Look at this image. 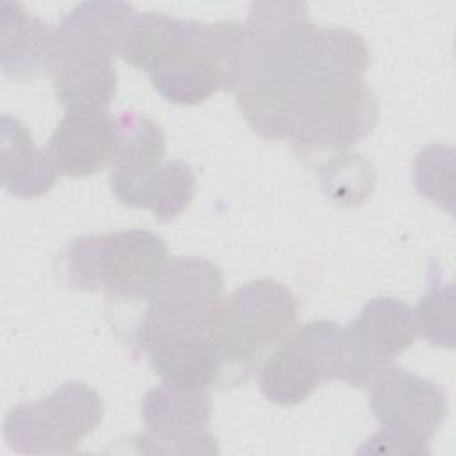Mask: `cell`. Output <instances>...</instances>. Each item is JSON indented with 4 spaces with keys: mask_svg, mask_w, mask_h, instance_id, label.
Returning <instances> with one entry per match:
<instances>
[{
    "mask_svg": "<svg viewBox=\"0 0 456 456\" xmlns=\"http://www.w3.org/2000/svg\"><path fill=\"white\" fill-rule=\"evenodd\" d=\"M123 61L148 73L167 102L196 105L214 93L239 91L248 75L242 23H203L164 12H135L123 36Z\"/></svg>",
    "mask_w": 456,
    "mask_h": 456,
    "instance_id": "obj_1",
    "label": "cell"
},
{
    "mask_svg": "<svg viewBox=\"0 0 456 456\" xmlns=\"http://www.w3.org/2000/svg\"><path fill=\"white\" fill-rule=\"evenodd\" d=\"M134 14L126 2H82L53 27L46 71L66 110H109L118 87L112 59Z\"/></svg>",
    "mask_w": 456,
    "mask_h": 456,
    "instance_id": "obj_2",
    "label": "cell"
},
{
    "mask_svg": "<svg viewBox=\"0 0 456 456\" xmlns=\"http://www.w3.org/2000/svg\"><path fill=\"white\" fill-rule=\"evenodd\" d=\"M169 258L162 237L130 228L71 240L62 255V269L71 289L105 290L132 301L148 297Z\"/></svg>",
    "mask_w": 456,
    "mask_h": 456,
    "instance_id": "obj_3",
    "label": "cell"
},
{
    "mask_svg": "<svg viewBox=\"0 0 456 456\" xmlns=\"http://www.w3.org/2000/svg\"><path fill=\"white\" fill-rule=\"evenodd\" d=\"M294 87L290 144L301 159L335 155L367 137L379 103L365 80H324L303 75Z\"/></svg>",
    "mask_w": 456,
    "mask_h": 456,
    "instance_id": "obj_4",
    "label": "cell"
},
{
    "mask_svg": "<svg viewBox=\"0 0 456 456\" xmlns=\"http://www.w3.org/2000/svg\"><path fill=\"white\" fill-rule=\"evenodd\" d=\"M296 321V296L271 278L251 280L221 301L217 340L235 387L249 379L260 354L281 342Z\"/></svg>",
    "mask_w": 456,
    "mask_h": 456,
    "instance_id": "obj_5",
    "label": "cell"
},
{
    "mask_svg": "<svg viewBox=\"0 0 456 456\" xmlns=\"http://www.w3.org/2000/svg\"><path fill=\"white\" fill-rule=\"evenodd\" d=\"M369 388V406L381 429L365 442V449L372 454H429V442L449 413L445 392L392 363Z\"/></svg>",
    "mask_w": 456,
    "mask_h": 456,
    "instance_id": "obj_6",
    "label": "cell"
},
{
    "mask_svg": "<svg viewBox=\"0 0 456 456\" xmlns=\"http://www.w3.org/2000/svg\"><path fill=\"white\" fill-rule=\"evenodd\" d=\"M344 328L333 321H310L294 328L264 360L258 385L267 401L294 406L344 370Z\"/></svg>",
    "mask_w": 456,
    "mask_h": 456,
    "instance_id": "obj_7",
    "label": "cell"
},
{
    "mask_svg": "<svg viewBox=\"0 0 456 456\" xmlns=\"http://www.w3.org/2000/svg\"><path fill=\"white\" fill-rule=\"evenodd\" d=\"M103 419V403L94 388L68 381L48 397L14 406L4 422L11 449L25 454H68Z\"/></svg>",
    "mask_w": 456,
    "mask_h": 456,
    "instance_id": "obj_8",
    "label": "cell"
},
{
    "mask_svg": "<svg viewBox=\"0 0 456 456\" xmlns=\"http://www.w3.org/2000/svg\"><path fill=\"white\" fill-rule=\"evenodd\" d=\"M244 28L248 75L242 87L290 84L301 78L317 30L306 4L253 2Z\"/></svg>",
    "mask_w": 456,
    "mask_h": 456,
    "instance_id": "obj_9",
    "label": "cell"
},
{
    "mask_svg": "<svg viewBox=\"0 0 456 456\" xmlns=\"http://www.w3.org/2000/svg\"><path fill=\"white\" fill-rule=\"evenodd\" d=\"M146 433L134 438L144 454H216V436L207 429L212 417L207 390L159 385L141 401Z\"/></svg>",
    "mask_w": 456,
    "mask_h": 456,
    "instance_id": "obj_10",
    "label": "cell"
},
{
    "mask_svg": "<svg viewBox=\"0 0 456 456\" xmlns=\"http://www.w3.org/2000/svg\"><path fill=\"white\" fill-rule=\"evenodd\" d=\"M413 310L394 297H374L344 328L346 358L342 381L367 388L392 363V358L410 349L417 338Z\"/></svg>",
    "mask_w": 456,
    "mask_h": 456,
    "instance_id": "obj_11",
    "label": "cell"
},
{
    "mask_svg": "<svg viewBox=\"0 0 456 456\" xmlns=\"http://www.w3.org/2000/svg\"><path fill=\"white\" fill-rule=\"evenodd\" d=\"M118 141V123L109 110L71 109L55 126L45 151L57 175L82 178L112 164Z\"/></svg>",
    "mask_w": 456,
    "mask_h": 456,
    "instance_id": "obj_12",
    "label": "cell"
},
{
    "mask_svg": "<svg viewBox=\"0 0 456 456\" xmlns=\"http://www.w3.org/2000/svg\"><path fill=\"white\" fill-rule=\"evenodd\" d=\"M116 123L119 141L110 164V189L123 205L144 208L148 183L164 164L166 137L153 119L134 110L118 114Z\"/></svg>",
    "mask_w": 456,
    "mask_h": 456,
    "instance_id": "obj_13",
    "label": "cell"
},
{
    "mask_svg": "<svg viewBox=\"0 0 456 456\" xmlns=\"http://www.w3.org/2000/svg\"><path fill=\"white\" fill-rule=\"evenodd\" d=\"M2 185L16 198H39L53 183L57 171L45 150H39L27 126L7 114L0 119Z\"/></svg>",
    "mask_w": 456,
    "mask_h": 456,
    "instance_id": "obj_14",
    "label": "cell"
},
{
    "mask_svg": "<svg viewBox=\"0 0 456 456\" xmlns=\"http://www.w3.org/2000/svg\"><path fill=\"white\" fill-rule=\"evenodd\" d=\"M52 30L20 2L0 7V68L11 78H27L46 69Z\"/></svg>",
    "mask_w": 456,
    "mask_h": 456,
    "instance_id": "obj_15",
    "label": "cell"
},
{
    "mask_svg": "<svg viewBox=\"0 0 456 456\" xmlns=\"http://www.w3.org/2000/svg\"><path fill=\"white\" fill-rule=\"evenodd\" d=\"M223 273L201 256H171L157 285L148 294V306L192 308L223 299Z\"/></svg>",
    "mask_w": 456,
    "mask_h": 456,
    "instance_id": "obj_16",
    "label": "cell"
},
{
    "mask_svg": "<svg viewBox=\"0 0 456 456\" xmlns=\"http://www.w3.org/2000/svg\"><path fill=\"white\" fill-rule=\"evenodd\" d=\"M321 189L338 207L363 203L374 191L376 173L362 155L338 151L319 166Z\"/></svg>",
    "mask_w": 456,
    "mask_h": 456,
    "instance_id": "obj_17",
    "label": "cell"
},
{
    "mask_svg": "<svg viewBox=\"0 0 456 456\" xmlns=\"http://www.w3.org/2000/svg\"><path fill=\"white\" fill-rule=\"evenodd\" d=\"M194 185V173L189 164L182 160L164 162L148 183L144 208H150L162 223L173 221L189 207Z\"/></svg>",
    "mask_w": 456,
    "mask_h": 456,
    "instance_id": "obj_18",
    "label": "cell"
},
{
    "mask_svg": "<svg viewBox=\"0 0 456 456\" xmlns=\"http://www.w3.org/2000/svg\"><path fill=\"white\" fill-rule=\"evenodd\" d=\"M419 333L435 346H454V287L444 283L436 269H429V285L413 310Z\"/></svg>",
    "mask_w": 456,
    "mask_h": 456,
    "instance_id": "obj_19",
    "label": "cell"
},
{
    "mask_svg": "<svg viewBox=\"0 0 456 456\" xmlns=\"http://www.w3.org/2000/svg\"><path fill=\"white\" fill-rule=\"evenodd\" d=\"M413 183L417 191L438 207L452 212V150L442 144L426 146L413 160Z\"/></svg>",
    "mask_w": 456,
    "mask_h": 456,
    "instance_id": "obj_20",
    "label": "cell"
}]
</instances>
